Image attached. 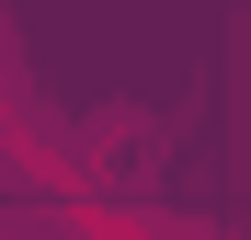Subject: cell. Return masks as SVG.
<instances>
[{
    "label": "cell",
    "mask_w": 251,
    "mask_h": 240,
    "mask_svg": "<svg viewBox=\"0 0 251 240\" xmlns=\"http://www.w3.org/2000/svg\"><path fill=\"white\" fill-rule=\"evenodd\" d=\"M0 240H57L46 217H12V206H0Z\"/></svg>",
    "instance_id": "6da1fadb"
}]
</instances>
